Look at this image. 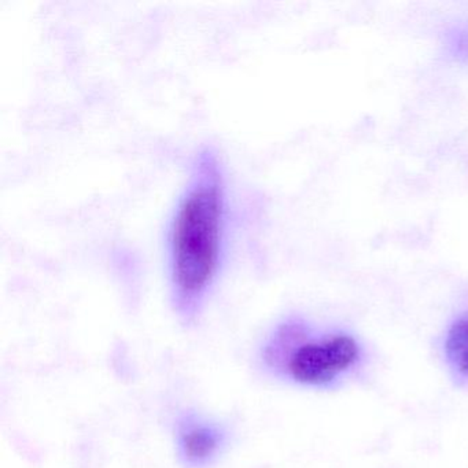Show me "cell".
Listing matches in <instances>:
<instances>
[{
  "instance_id": "cell-1",
  "label": "cell",
  "mask_w": 468,
  "mask_h": 468,
  "mask_svg": "<svg viewBox=\"0 0 468 468\" xmlns=\"http://www.w3.org/2000/svg\"><path fill=\"white\" fill-rule=\"evenodd\" d=\"M229 182L218 150L204 146L191 161L166 231V272L172 311L194 325L226 261Z\"/></svg>"
},
{
  "instance_id": "cell-2",
  "label": "cell",
  "mask_w": 468,
  "mask_h": 468,
  "mask_svg": "<svg viewBox=\"0 0 468 468\" xmlns=\"http://www.w3.org/2000/svg\"><path fill=\"white\" fill-rule=\"evenodd\" d=\"M366 360V346L355 334L322 327L297 314L283 317L259 352L268 377L317 390L338 388L357 375Z\"/></svg>"
},
{
  "instance_id": "cell-3",
  "label": "cell",
  "mask_w": 468,
  "mask_h": 468,
  "mask_svg": "<svg viewBox=\"0 0 468 468\" xmlns=\"http://www.w3.org/2000/svg\"><path fill=\"white\" fill-rule=\"evenodd\" d=\"M175 448L185 468H209L229 442V431L220 421L197 412H185L175 421Z\"/></svg>"
},
{
  "instance_id": "cell-4",
  "label": "cell",
  "mask_w": 468,
  "mask_h": 468,
  "mask_svg": "<svg viewBox=\"0 0 468 468\" xmlns=\"http://www.w3.org/2000/svg\"><path fill=\"white\" fill-rule=\"evenodd\" d=\"M442 356L457 385L468 388V306L460 309L446 327Z\"/></svg>"
}]
</instances>
